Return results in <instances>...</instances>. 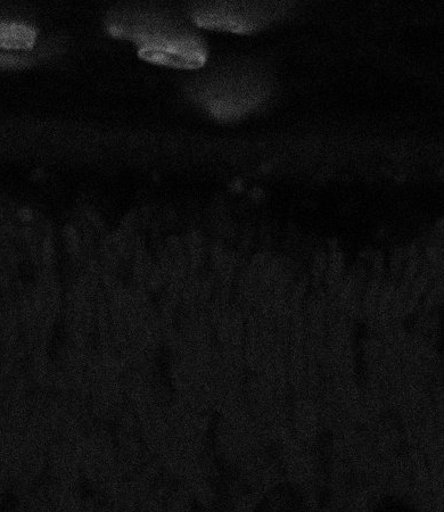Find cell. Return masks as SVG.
<instances>
[{
    "label": "cell",
    "mask_w": 444,
    "mask_h": 512,
    "mask_svg": "<svg viewBox=\"0 0 444 512\" xmlns=\"http://www.w3.org/2000/svg\"><path fill=\"white\" fill-rule=\"evenodd\" d=\"M35 41V30L23 24L0 22V48L29 49Z\"/></svg>",
    "instance_id": "3957f363"
},
{
    "label": "cell",
    "mask_w": 444,
    "mask_h": 512,
    "mask_svg": "<svg viewBox=\"0 0 444 512\" xmlns=\"http://www.w3.org/2000/svg\"><path fill=\"white\" fill-rule=\"evenodd\" d=\"M27 64L28 61L26 59H22V57L0 54V66H7V68H11V66H23Z\"/></svg>",
    "instance_id": "277c9868"
},
{
    "label": "cell",
    "mask_w": 444,
    "mask_h": 512,
    "mask_svg": "<svg viewBox=\"0 0 444 512\" xmlns=\"http://www.w3.org/2000/svg\"><path fill=\"white\" fill-rule=\"evenodd\" d=\"M139 56L151 63L189 70L201 68L207 60L199 41L185 36L172 38L163 44L142 47Z\"/></svg>",
    "instance_id": "6da1fadb"
},
{
    "label": "cell",
    "mask_w": 444,
    "mask_h": 512,
    "mask_svg": "<svg viewBox=\"0 0 444 512\" xmlns=\"http://www.w3.org/2000/svg\"><path fill=\"white\" fill-rule=\"evenodd\" d=\"M196 23L203 28L221 29L234 32H249L256 24L241 14L230 11L203 12L196 16Z\"/></svg>",
    "instance_id": "7a4b0ae2"
}]
</instances>
